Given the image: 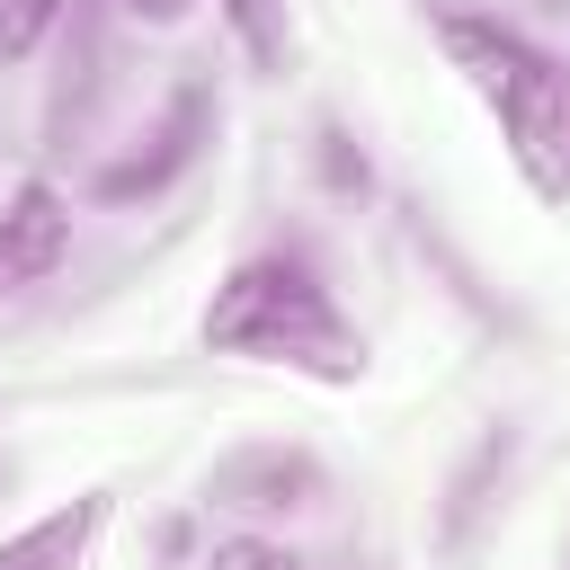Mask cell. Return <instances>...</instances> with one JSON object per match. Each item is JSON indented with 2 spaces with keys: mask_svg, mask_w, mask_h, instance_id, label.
<instances>
[{
  "mask_svg": "<svg viewBox=\"0 0 570 570\" xmlns=\"http://www.w3.org/2000/svg\"><path fill=\"white\" fill-rule=\"evenodd\" d=\"M205 347L214 356H249V365H294L312 383H356L365 374V338L347 330V312L330 303V285L303 258H240L214 303H205Z\"/></svg>",
  "mask_w": 570,
  "mask_h": 570,
  "instance_id": "6da1fadb",
  "label": "cell"
},
{
  "mask_svg": "<svg viewBox=\"0 0 570 570\" xmlns=\"http://www.w3.org/2000/svg\"><path fill=\"white\" fill-rule=\"evenodd\" d=\"M436 45L445 62L472 80V98L499 116V142L517 160V178L543 196V205H570V80L499 18H436Z\"/></svg>",
  "mask_w": 570,
  "mask_h": 570,
  "instance_id": "7a4b0ae2",
  "label": "cell"
},
{
  "mask_svg": "<svg viewBox=\"0 0 570 570\" xmlns=\"http://www.w3.org/2000/svg\"><path fill=\"white\" fill-rule=\"evenodd\" d=\"M205 499L214 508H240V517H276V508H312L321 499V463L303 445H240L205 472Z\"/></svg>",
  "mask_w": 570,
  "mask_h": 570,
  "instance_id": "3957f363",
  "label": "cell"
},
{
  "mask_svg": "<svg viewBox=\"0 0 570 570\" xmlns=\"http://www.w3.org/2000/svg\"><path fill=\"white\" fill-rule=\"evenodd\" d=\"M62 249H71V205H62V187L27 178V187L0 205V294L45 285V276L62 267Z\"/></svg>",
  "mask_w": 570,
  "mask_h": 570,
  "instance_id": "277c9868",
  "label": "cell"
},
{
  "mask_svg": "<svg viewBox=\"0 0 570 570\" xmlns=\"http://www.w3.org/2000/svg\"><path fill=\"white\" fill-rule=\"evenodd\" d=\"M98 517H107V490H80V499L45 508L36 525L0 534V570H80V552H89Z\"/></svg>",
  "mask_w": 570,
  "mask_h": 570,
  "instance_id": "5b68a950",
  "label": "cell"
},
{
  "mask_svg": "<svg viewBox=\"0 0 570 570\" xmlns=\"http://www.w3.org/2000/svg\"><path fill=\"white\" fill-rule=\"evenodd\" d=\"M223 18H232L240 53H249L258 71H285V45H294V27H285V0H223Z\"/></svg>",
  "mask_w": 570,
  "mask_h": 570,
  "instance_id": "8992f818",
  "label": "cell"
},
{
  "mask_svg": "<svg viewBox=\"0 0 570 570\" xmlns=\"http://www.w3.org/2000/svg\"><path fill=\"white\" fill-rule=\"evenodd\" d=\"M71 0H0V62H27L53 27H62Z\"/></svg>",
  "mask_w": 570,
  "mask_h": 570,
  "instance_id": "52a82bcc",
  "label": "cell"
},
{
  "mask_svg": "<svg viewBox=\"0 0 570 570\" xmlns=\"http://www.w3.org/2000/svg\"><path fill=\"white\" fill-rule=\"evenodd\" d=\"M205 570H312V561L285 552V543H267V534H232V543L205 552Z\"/></svg>",
  "mask_w": 570,
  "mask_h": 570,
  "instance_id": "ba28073f",
  "label": "cell"
},
{
  "mask_svg": "<svg viewBox=\"0 0 570 570\" xmlns=\"http://www.w3.org/2000/svg\"><path fill=\"white\" fill-rule=\"evenodd\" d=\"M125 18H142V27H178V18H196V0H125Z\"/></svg>",
  "mask_w": 570,
  "mask_h": 570,
  "instance_id": "9c48e42d",
  "label": "cell"
}]
</instances>
